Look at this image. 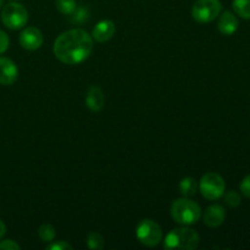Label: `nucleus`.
Wrapping results in <instances>:
<instances>
[{
	"label": "nucleus",
	"mask_w": 250,
	"mask_h": 250,
	"mask_svg": "<svg viewBox=\"0 0 250 250\" xmlns=\"http://www.w3.org/2000/svg\"><path fill=\"white\" fill-rule=\"evenodd\" d=\"M94 39L84 29L75 28L61 33L54 42V55L66 65H78L89 58Z\"/></svg>",
	"instance_id": "obj_1"
},
{
	"label": "nucleus",
	"mask_w": 250,
	"mask_h": 250,
	"mask_svg": "<svg viewBox=\"0 0 250 250\" xmlns=\"http://www.w3.org/2000/svg\"><path fill=\"white\" fill-rule=\"evenodd\" d=\"M171 217L182 226H190L197 224L202 217V209L189 198L183 197L175 200L170 209Z\"/></svg>",
	"instance_id": "obj_2"
},
{
	"label": "nucleus",
	"mask_w": 250,
	"mask_h": 250,
	"mask_svg": "<svg viewBox=\"0 0 250 250\" xmlns=\"http://www.w3.org/2000/svg\"><path fill=\"white\" fill-rule=\"evenodd\" d=\"M200 237L197 231L188 227L175 229L167 233L164 239V248L167 250H194L198 248Z\"/></svg>",
	"instance_id": "obj_3"
},
{
	"label": "nucleus",
	"mask_w": 250,
	"mask_h": 250,
	"mask_svg": "<svg viewBox=\"0 0 250 250\" xmlns=\"http://www.w3.org/2000/svg\"><path fill=\"white\" fill-rule=\"evenodd\" d=\"M1 21L10 29H21L28 21V11L19 2H9L1 10Z\"/></svg>",
	"instance_id": "obj_4"
},
{
	"label": "nucleus",
	"mask_w": 250,
	"mask_h": 250,
	"mask_svg": "<svg viewBox=\"0 0 250 250\" xmlns=\"http://www.w3.org/2000/svg\"><path fill=\"white\" fill-rule=\"evenodd\" d=\"M226 185L221 175L216 172H208L200 178L199 190L208 200H217L225 194Z\"/></svg>",
	"instance_id": "obj_5"
},
{
	"label": "nucleus",
	"mask_w": 250,
	"mask_h": 250,
	"mask_svg": "<svg viewBox=\"0 0 250 250\" xmlns=\"http://www.w3.org/2000/svg\"><path fill=\"white\" fill-rule=\"evenodd\" d=\"M137 239L146 247H156L163 241V229L154 220H142L136 229Z\"/></svg>",
	"instance_id": "obj_6"
},
{
	"label": "nucleus",
	"mask_w": 250,
	"mask_h": 250,
	"mask_svg": "<svg viewBox=\"0 0 250 250\" xmlns=\"http://www.w3.org/2000/svg\"><path fill=\"white\" fill-rule=\"evenodd\" d=\"M222 5L220 0H197L192 6V17L199 23H209L220 16Z\"/></svg>",
	"instance_id": "obj_7"
},
{
	"label": "nucleus",
	"mask_w": 250,
	"mask_h": 250,
	"mask_svg": "<svg viewBox=\"0 0 250 250\" xmlns=\"http://www.w3.org/2000/svg\"><path fill=\"white\" fill-rule=\"evenodd\" d=\"M43 41V33L37 27H27L20 34V44H21L22 48L29 51L41 48Z\"/></svg>",
	"instance_id": "obj_8"
},
{
	"label": "nucleus",
	"mask_w": 250,
	"mask_h": 250,
	"mask_svg": "<svg viewBox=\"0 0 250 250\" xmlns=\"http://www.w3.org/2000/svg\"><path fill=\"white\" fill-rule=\"evenodd\" d=\"M203 215V221L207 226L211 227V229H216V227L221 226L226 220V210L222 205L214 204L207 208Z\"/></svg>",
	"instance_id": "obj_9"
},
{
	"label": "nucleus",
	"mask_w": 250,
	"mask_h": 250,
	"mask_svg": "<svg viewBox=\"0 0 250 250\" xmlns=\"http://www.w3.org/2000/svg\"><path fill=\"white\" fill-rule=\"evenodd\" d=\"M19 77V68L16 63L7 58H0V84L11 85Z\"/></svg>",
	"instance_id": "obj_10"
},
{
	"label": "nucleus",
	"mask_w": 250,
	"mask_h": 250,
	"mask_svg": "<svg viewBox=\"0 0 250 250\" xmlns=\"http://www.w3.org/2000/svg\"><path fill=\"white\" fill-rule=\"evenodd\" d=\"M115 33H116V26L114 22L111 20H103L95 24L92 32V37L94 41L99 42V43H105V42L110 41L115 36Z\"/></svg>",
	"instance_id": "obj_11"
},
{
	"label": "nucleus",
	"mask_w": 250,
	"mask_h": 250,
	"mask_svg": "<svg viewBox=\"0 0 250 250\" xmlns=\"http://www.w3.org/2000/svg\"><path fill=\"white\" fill-rule=\"evenodd\" d=\"M105 104V97L102 88L98 85H92L88 89L87 95H85V105L92 112L102 111Z\"/></svg>",
	"instance_id": "obj_12"
},
{
	"label": "nucleus",
	"mask_w": 250,
	"mask_h": 250,
	"mask_svg": "<svg viewBox=\"0 0 250 250\" xmlns=\"http://www.w3.org/2000/svg\"><path fill=\"white\" fill-rule=\"evenodd\" d=\"M239 22L236 15L232 11H225L219 19L217 28L224 36H232L238 29Z\"/></svg>",
	"instance_id": "obj_13"
},
{
	"label": "nucleus",
	"mask_w": 250,
	"mask_h": 250,
	"mask_svg": "<svg viewBox=\"0 0 250 250\" xmlns=\"http://www.w3.org/2000/svg\"><path fill=\"white\" fill-rule=\"evenodd\" d=\"M178 189H180L181 194H182L183 197H194V195L197 194L198 189H199V183L197 182L195 178L186 177L180 182Z\"/></svg>",
	"instance_id": "obj_14"
},
{
	"label": "nucleus",
	"mask_w": 250,
	"mask_h": 250,
	"mask_svg": "<svg viewBox=\"0 0 250 250\" xmlns=\"http://www.w3.org/2000/svg\"><path fill=\"white\" fill-rule=\"evenodd\" d=\"M38 236L43 242L50 243V242H53L56 237L55 227L50 224L41 225V227L38 229Z\"/></svg>",
	"instance_id": "obj_15"
},
{
	"label": "nucleus",
	"mask_w": 250,
	"mask_h": 250,
	"mask_svg": "<svg viewBox=\"0 0 250 250\" xmlns=\"http://www.w3.org/2000/svg\"><path fill=\"white\" fill-rule=\"evenodd\" d=\"M234 12L242 19L250 20V0H233Z\"/></svg>",
	"instance_id": "obj_16"
},
{
	"label": "nucleus",
	"mask_w": 250,
	"mask_h": 250,
	"mask_svg": "<svg viewBox=\"0 0 250 250\" xmlns=\"http://www.w3.org/2000/svg\"><path fill=\"white\" fill-rule=\"evenodd\" d=\"M87 246L92 250H100L105 247V241L99 232H90L87 237Z\"/></svg>",
	"instance_id": "obj_17"
},
{
	"label": "nucleus",
	"mask_w": 250,
	"mask_h": 250,
	"mask_svg": "<svg viewBox=\"0 0 250 250\" xmlns=\"http://www.w3.org/2000/svg\"><path fill=\"white\" fill-rule=\"evenodd\" d=\"M55 6L61 14L72 15L77 9V2L76 0H56Z\"/></svg>",
	"instance_id": "obj_18"
},
{
	"label": "nucleus",
	"mask_w": 250,
	"mask_h": 250,
	"mask_svg": "<svg viewBox=\"0 0 250 250\" xmlns=\"http://www.w3.org/2000/svg\"><path fill=\"white\" fill-rule=\"evenodd\" d=\"M225 203L231 208L239 207L242 203L241 194L237 193L236 190H229V192H227L226 195H225Z\"/></svg>",
	"instance_id": "obj_19"
},
{
	"label": "nucleus",
	"mask_w": 250,
	"mask_h": 250,
	"mask_svg": "<svg viewBox=\"0 0 250 250\" xmlns=\"http://www.w3.org/2000/svg\"><path fill=\"white\" fill-rule=\"evenodd\" d=\"M48 250H72V246L65 241H58V242H50L49 246H46Z\"/></svg>",
	"instance_id": "obj_20"
},
{
	"label": "nucleus",
	"mask_w": 250,
	"mask_h": 250,
	"mask_svg": "<svg viewBox=\"0 0 250 250\" xmlns=\"http://www.w3.org/2000/svg\"><path fill=\"white\" fill-rule=\"evenodd\" d=\"M72 15H73L72 21L78 22V23H81V22H84L85 20L88 19V11L84 9V7H77Z\"/></svg>",
	"instance_id": "obj_21"
},
{
	"label": "nucleus",
	"mask_w": 250,
	"mask_h": 250,
	"mask_svg": "<svg viewBox=\"0 0 250 250\" xmlns=\"http://www.w3.org/2000/svg\"><path fill=\"white\" fill-rule=\"evenodd\" d=\"M21 249L20 244L12 239H5V241L0 242V250H19Z\"/></svg>",
	"instance_id": "obj_22"
},
{
	"label": "nucleus",
	"mask_w": 250,
	"mask_h": 250,
	"mask_svg": "<svg viewBox=\"0 0 250 250\" xmlns=\"http://www.w3.org/2000/svg\"><path fill=\"white\" fill-rule=\"evenodd\" d=\"M9 44H10L9 36H7L4 31H1V29H0V55H1V54H4L5 51L7 50V48H9Z\"/></svg>",
	"instance_id": "obj_23"
},
{
	"label": "nucleus",
	"mask_w": 250,
	"mask_h": 250,
	"mask_svg": "<svg viewBox=\"0 0 250 250\" xmlns=\"http://www.w3.org/2000/svg\"><path fill=\"white\" fill-rule=\"evenodd\" d=\"M241 192L242 194L250 198V175L243 178L241 183Z\"/></svg>",
	"instance_id": "obj_24"
},
{
	"label": "nucleus",
	"mask_w": 250,
	"mask_h": 250,
	"mask_svg": "<svg viewBox=\"0 0 250 250\" xmlns=\"http://www.w3.org/2000/svg\"><path fill=\"white\" fill-rule=\"evenodd\" d=\"M5 233H6V226H5L4 222L0 220V239L5 236Z\"/></svg>",
	"instance_id": "obj_25"
},
{
	"label": "nucleus",
	"mask_w": 250,
	"mask_h": 250,
	"mask_svg": "<svg viewBox=\"0 0 250 250\" xmlns=\"http://www.w3.org/2000/svg\"><path fill=\"white\" fill-rule=\"evenodd\" d=\"M2 5H4V0H0V7H1Z\"/></svg>",
	"instance_id": "obj_26"
}]
</instances>
